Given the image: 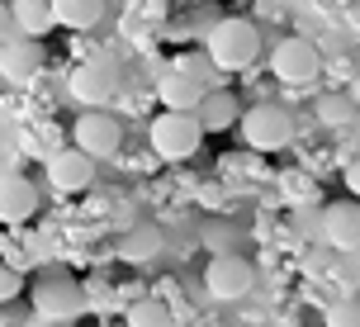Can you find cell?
Wrapping results in <instances>:
<instances>
[{
    "label": "cell",
    "mask_w": 360,
    "mask_h": 327,
    "mask_svg": "<svg viewBox=\"0 0 360 327\" xmlns=\"http://www.w3.org/2000/svg\"><path fill=\"white\" fill-rule=\"evenodd\" d=\"M119 91V62L114 57H90L72 72V95L90 109H105Z\"/></svg>",
    "instance_id": "5"
},
{
    "label": "cell",
    "mask_w": 360,
    "mask_h": 327,
    "mask_svg": "<svg viewBox=\"0 0 360 327\" xmlns=\"http://www.w3.org/2000/svg\"><path fill=\"white\" fill-rule=\"evenodd\" d=\"M180 67H185V72L195 76V81L204 86V91L214 86V57H209V53H204V57H180Z\"/></svg>",
    "instance_id": "20"
},
{
    "label": "cell",
    "mask_w": 360,
    "mask_h": 327,
    "mask_svg": "<svg viewBox=\"0 0 360 327\" xmlns=\"http://www.w3.org/2000/svg\"><path fill=\"white\" fill-rule=\"evenodd\" d=\"M38 209V190L29 176H0V223H24Z\"/></svg>",
    "instance_id": "12"
},
{
    "label": "cell",
    "mask_w": 360,
    "mask_h": 327,
    "mask_svg": "<svg viewBox=\"0 0 360 327\" xmlns=\"http://www.w3.org/2000/svg\"><path fill=\"white\" fill-rule=\"evenodd\" d=\"M270 72L280 76L285 86H308V81L318 76V48H313L308 38H285V43H275V53H270Z\"/></svg>",
    "instance_id": "7"
},
{
    "label": "cell",
    "mask_w": 360,
    "mask_h": 327,
    "mask_svg": "<svg viewBox=\"0 0 360 327\" xmlns=\"http://www.w3.org/2000/svg\"><path fill=\"white\" fill-rule=\"evenodd\" d=\"M332 323H337V327H351V323H360V309H337V313H332Z\"/></svg>",
    "instance_id": "24"
},
{
    "label": "cell",
    "mask_w": 360,
    "mask_h": 327,
    "mask_svg": "<svg viewBox=\"0 0 360 327\" xmlns=\"http://www.w3.org/2000/svg\"><path fill=\"white\" fill-rule=\"evenodd\" d=\"M157 95H162L166 109H195L199 100H204V86H199L180 62H171V67H162V76H157Z\"/></svg>",
    "instance_id": "13"
},
{
    "label": "cell",
    "mask_w": 360,
    "mask_h": 327,
    "mask_svg": "<svg viewBox=\"0 0 360 327\" xmlns=\"http://www.w3.org/2000/svg\"><path fill=\"white\" fill-rule=\"evenodd\" d=\"M252 285H256V271H252V261H242V256H214L204 266V290L214 299H247Z\"/></svg>",
    "instance_id": "6"
},
{
    "label": "cell",
    "mask_w": 360,
    "mask_h": 327,
    "mask_svg": "<svg viewBox=\"0 0 360 327\" xmlns=\"http://www.w3.org/2000/svg\"><path fill=\"white\" fill-rule=\"evenodd\" d=\"M351 100H360V72H356V81H351Z\"/></svg>",
    "instance_id": "25"
},
{
    "label": "cell",
    "mask_w": 360,
    "mask_h": 327,
    "mask_svg": "<svg viewBox=\"0 0 360 327\" xmlns=\"http://www.w3.org/2000/svg\"><path fill=\"white\" fill-rule=\"evenodd\" d=\"M318 119L327 128H346L356 119V100L351 95H327V100H318Z\"/></svg>",
    "instance_id": "18"
},
{
    "label": "cell",
    "mask_w": 360,
    "mask_h": 327,
    "mask_svg": "<svg viewBox=\"0 0 360 327\" xmlns=\"http://www.w3.org/2000/svg\"><path fill=\"white\" fill-rule=\"evenodd\" d=\"M48 181H53V190H62V195L86 190V185L95 181V157H86L81 147H76V152H53V157H48Z\"/></svg>",
    "instance_id": "10"
},
{
    "label": "cell",
    "mask_w": 360,
    "mask_h": 327,
    "mask_svg": "<svg viewBox=\"0 0 360 327\" xmlns=\"http://www.w3.org/2000/svg\"><path fill=\"white\" fill-rule=\"evenodd\" d=\"M195 119L204 133H223V128H233L242 119V105H237L233 91H204V100L195 105Z\"/></svg>",
    "instance_id": "14"
},
{
    "label": "cell",
    "mask_w": 360,
    "mask_h": 327,
    "mask_svg": "<svg viewBox=\"0 0 360 327\" xmlns=\"http://www.w3.org/2000/svg\"><path fill=\"white\" fill-rule=\"evenodd\" d=\"M323 237L337 247V252H360V204H332L323 214Z\"/></svg>",
    "instance_id": "11"
},
{
    "label": "cell",
    "mask_w": 360,
    "mask_h": 327,
    "mask_svg": "<svg viewBox=\"0 0 360 327\" xmlns=\"http://www.w3.org/2000/svg\"><path fill=\"white\" fill-rule=\"evenodd\" d=\"M19 290H24V275H19L15 266H0V304L19 299Z\"/></svg>",
    "instance_id": "21"
},
{
    "label": "cell",
    "mask_w": 360,
    "mask_h": 327,
    "mask_svg": "<svg viewBox=\"0 0 360 327\" xmlns=\"http://www.w3.org/2000/svg\"><path fill=\"white\" fill-rule=\"evenodd\" d=\"M43 67V48H38V38H10V43H0V76L10 81V86H29Z\"/></svg>",
    "instance_id": "9"
},
{
    "label": "cell",
    "mask_w": 360,
    "mask_h": 327,
    "mask_svg": "<svg viewBox=\"0 0 360 327\" xmlns=\"http://www.w3.org/2000/svg\"><path fill=\"white\" fill-rule=\"evenodd\" d=\"M10 34H15V15H10V5L0 0V43H10Z\"/></svg>",
    "instance_id": "22"
},
{
    "label": "cell",
    "mask_w": 360,
    "mask_h": 327,
    "mask_svg": "<svg viewBox=\"0 0 360 327\" xmlns=\"http://www.w3.org/2000/svg\"><path fill=\"white\" fill-rule=\"evenodd\" d=\"M128 323L133 327H166L171 313H166L162 304H133V309H128Z\"/></svg>",
    "instance_id": "19"
},
{
    "label": "cell",
    "mask_w": 360,
    "mask_h": 327,
    "mask_svg": "<svg viewBox=\"0 0 360 327\" xmlns=\"http://www.w3.org/2000/svg\"><path fill=\"white\" fill-rule=\"evenodd\" d=\"M157 252H162V228H152V223H138V228H128L119 237V256L124 261H152Z\"/></svg>",
    "instance_id": "17"
},
{
    "label": "cell",
    "mask_w": 360,
    "mask_h": 327,
    "mask_svg": "<svg viewBox=\"0 0 360 327\" xmlns=\"http://www.w3.org/2000/svg\"><path fill=\"white\" fill-rule=\"evenodd\" d=\"M199 138H204V128H199L195 109H166L152 124V152L162 162H190L199 152Z\"/></svg>",
    "instance_id": "1"
},
{
    "label": "cell",
    "mask_w": 360,
    "mask_h": 327,
    "mask_svg": "<svg viewBox=\"0 0 360 327\" xmlns=\"http://www.w3.org/2000/svg\"><path fill=\"white\" fill-rule=\"evenodd\" d=\"M256 53H261V34H256L252 19H223V24H214V34H209L214 67L237 72V67H252Z\"/></svg>",
    "instance_id": "2"
},
{
    "label": "cell",
    "mask_w": 360,
    "mask_h": 327,
    "mask_svg": "<svg viewBox=\"0 0 360 327\" xmlns=\"http://www.w3.org/2000/svg\"><path fill=\"white\" fill-rule=\"evenodd\" d=\"M53 19L62 29H95L105 19V0H53Z\"/></svg>",
    "instance_id": "16"
},
{
    "label": "cell",
    "mask_w": 360,
    "mask_h": 327,
    "mask_svg": "<svg viewBox=\"0 0 360 327\" xmlns=\"http://www.w3.org/2000/svg\"><path fill=\"white\" fill-rule=\"evenodd\" d=\"M10 15H15V29L24 38H43L48 29H57L53 0H10Z\"/></svg>",
    "instance_id": "15"
},
{
    "label": "cell",
    "mask_w": 360,
    "mask_h": 327,
    "mask_svg": "<svg viewBox=\"0 0 360 327\" xmlns=\"http://www.w3.org/2000/svg\"><path fill=\"white\" fill-rule=\"evenodd\" d=\"M346 190H351V195L360 200V157H356L351 166H346Z\"/></svg>",
    "instance_id": "23"
},
{
    "label": "cell",
    "mask_w": 360,
    "mask_h": 327,
    "mask_svg": "<svg viewBox=\"0 0 360 327\" xmlns=\"http://www.w3.org/2000/svg\"><path fill=\"white\" fill-rule=\"evenodd\" d=\"M72 138H76V147H81L86 157H114L119 143H124V128L114 124L109 114H81Z\"/></svg>",
    "instance_id": "8"
},
{
    "label": "cell",
    "mask_w": 360,
    "mask_h": 327,
    "mask_svg": "<svg viewBox=\"0 0 360 327\" xmlns=\"http://www.w3.org/2000/svg\"><path fill=\"white\" fill-rule=\"evenodd\" d=\"M81 309H86V294H81V285L67 280V275H43L34 285V313L38 318H48V323H72Z\"/></svg>",
    "instance_id": "3"
},
{
    "label": "cell",
    "mask_w": 360,
    "mask_h": 327,
    "mask_svg": "<svg viewBox=\"0 0 360 327\" xmlns=\"http://www.w3.org/2000/svg\"><path fill=\"white\" fill-rule=\"evenodd\" d=\"M237 124H242V138H247L256 152H275V147H285L289 138H294V119H289V109H280V105H256V109H247Z\"/></svg>",
    "instance_id": "4"
}]
</instances>
